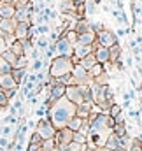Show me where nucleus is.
<instances>
[{"label":"nucleus","mask_w":142,"mask_h":151,"mask_svg":"<svg viewBox=\"0 0 142 151\" xmlns=\"http://www.w3.org/2000/svg\"><path fill=\"white\" fill-rule=\"evenodd\" d=\"M75 114V106L72 104L70 100H67L65 97H62L60 100H56L51 107H49V121L53 123V127L58 130V128H63L67 127L69 119Z\"/></svg>","instance_id":"nucleus-1"},{"label":"nucleus","mask_w":142,"mask_h":151,"mask_svg":"<svg viewBox=\"0 0 142 151\" xmlns=\"http://www.w3.org/2000/svg\"><path fill=\"white\" fill-rule=\"evenodd\" d=\"M72 62L69 56H55L51 62H49V67H47V74L51 77H60V76H65L72 72Z\"/></svg>","instance_id":"nucleus-2"},{"label":"nucleus","mask_w":142,"mask_h":151,"mask_svg":"<svg viewBox=\"0 0 142 151\" xmlns=\"http://www.w3.org/2000/svg\"><path fill=\"white\" fill-rule=\"evenodd\" d=\"M35 132L40 135L42 141H46V139H53V137H55L56 128L53 127V123H51L47 118H40L35 125Z\"/></svg>","instance_id":"nucleus-3"},{"label":"nucleus","mask_w":142,"mask_h":151,"mask_svg":"<svg viewBox=\"0 0 142 151\" xmlns=\"http://www.w3.org/2000/svg\"><path fill=\"white\" fill-rule=\"evenodd\" d=\"M97 42H98L100 46H104V47H110V46L118 44V42H119V39H118V35H116L112 30L104 28L100 34H97Z\"/></svg>","instance_id":"nucleus-4"},{"label":"nucleus","mask_w":142,"mask_h":151,"mask_svg":"<svg viewBox=\"0 0 142 151\" xmlns=\"http://www.w3.org/2000/svg\"><path fill=\"white\" fill-rule=\"evenodd\" d=\"M65 99L70 100L74 106H79L84 102L82 99V93L79 90V84H70V86H65Z\"/></svg>","instance_id":"nucleus-5"},{"label":"nucleus","mask_w":142,"mask_h":151,"mask_svg":"<svg viewBox=\"0 0 142 151\" xmlns=\"http://www.w3.org/2000/svg\"><path fill=\"white\" fill-rule=\"evenodd\" d=\"M72 77H74L75 84H90V83H91V77L88 74V70L82 69L79 63L72 67Z\"/></svg>","instance_id":"nucleus-6"},{"label":"nucleus","mask_w":142,"mask_h":151,"mask_svg":"<svg viewBox=\"0 0 142 151\" xmlns=\"http://www.w3.org/2000/svg\"><path fill=\"white\" fill-rule=\"evenodd\" d=\"M72 46L70 42L65 37H60L55 40V51H56V56H70L72 55Z\"/></svg>","instance_id":"nucleus-7"},{"label":"nucleus","mask_w":142,"mask_h":151,"mask_svg":"<svg viewBox=\"0 0 142 151\" xmlns=\"http://www.w3.org/2000/svg\"><path fill=\"white\" fill-rule=\"evenodd\" d=\"M104 148H107V150H110V151H126L125 146H123V142H121V139H119L116 134H112V132L105 137Z\"/></svg>","instance_id":"nucleus-8"},{"label":"nucleus","mask_w":142,"mask_h":151,"mask_svg":"<svg viewBox=\"0 0 142 151\" xmlns=\"http://www.w3.org/2000/svg\"><path fill=\"white\" fill-rule=\"evenodd\" d=\"M46 91H47V97L51 99V102L55 104L56 100H60L62 97H65V86L63 84H53V86H47L46 88Z\"/></svg>","instance_id":"nucleus-9"},{"label":"nucleus","mask_w":142,"mask_h":151,"mask_svg":"<svg viewBox=\"0 0 142 151\" xmlns=\"http://www.w3.org/2000/svg\"><path fill=\"white\" fill-rule=\"evenodd\" d=\"M72 132L70 128H67V127H63V128H58L56 130V134H55V142H56V146H60V144H69L72 141Z\"/></svg>","instance_id":"nucleus-10"},{"label":"nucleus","mask_w":142,"mask_h":151,"mask_svg":"<svg viewBox=\"0 0 142 151\" xmlns=\"http://www.w3.org/2000/svg\"><path fill=\"white\" fill-rule=\"evenodd\" d=\"M30 27H32V23L30 21H21V23H16V27H14V37L18 39V40H21V39H28V30H30Z\"/></svg>","instance_id":"nucleus-11"},{"label":"nucleus","mask_w":142,"mask_h":151,"mask_svg":"<svg viewBox=\"0 0 142 151\" xmlns=\"http://www.w3.org/2000/svg\"><path fill=\"white\" fill-rule=\"evenodd\" d=\"M93 53V46H84V44H74V47H72V55L75 56V58H84V56H88V55H91Z\"/></svg>","instance_id":"nucleus-12"},{"label":"nucleus","mask_w":142,"mask_h":151,"mask_svg":"<svg viewBox=\"0 0 142 151\" xmlns=\"http://www.w3.org/2000/svg\"><path fill=\"white\" fill-rule=\"evenodd\" d=\"M97 40V34H93L91 30H86L82 34H77V42L75 44H84V46H91Z\"/></svg>","instance_id":"nucleus-13"},{"label":"nucleus","mask_w":142,"mask_h":151,"mask_svg":"<svg viewBox=\"0 0 142 151\" xmlns=\"http://www.w3.org/2000/svg\"><path fill=\"white\" fill-rule=\"evenodd\" d=\"M121 42H118V44H114V46H110L109 47V63L110 65H116L118 62H119V58H121Z\"/></svg>","instance_id":"nucleus-14"},{"label":"nucleus","mask_w":142,"mask_h":151,"mask_svg":"<svg viewBox=\"0 0 142 151\" xmlns=\"http://www.w3.org/2000/svg\"><path fill=\"white\" fill-rule=\"evenodd\" d=\"M11 88H19L16 84V81L12 79L11 74H0V90L5 91V90H11Z\"/></svg>","instance_id":"nucleus-15"},{"label":"nucleus","mask_w":142,"mask_h":151,"mask_svg":"<svg viewBox=\"0 0 142 151\" xmlns=\"http://www.w3.org/2000/svg\"><path fill=\"white\" fill-rule=\"evenodd\" d=\"M14 11H16V5L0 2V18L2 19H12L14 18Z\"/></svg>","instance_id":"nucleus-16"},{"label":"nucleus","mask_w":142,"mask_h":151,"mask_svg":"<svg viewBox=\"0 0 142 151\" xmlns=\"http://www.w3.org/2000/svg\"><path fill=\"white\" fill-rule=\"evenodd\" d=\"M93 55H95V58H97V63H102V65L109 63V47L98 46V47L93 51Z\"/></svg>","instance_id":"nucleus-17"},{"label":"nucleus","mask_w":142,"mask_h":151,"mask_svg":"<svg viewBox=\"0 0 142 151\" xmlns=\"http://www.w3.org/2000/svg\"><path fill=\"white\" fill-rule=\"evenodd\" d=\"M90 111H91V104H90V102H82V104L75 106V116H79V118H82V119H88Z\"/></svg>","instance_id":"nucleus-18"},{"label":"nucleus","mask_w":142,"mask_h":151,"mask_svg":"<svg viewBox=\"0 0 142 151\" xmlns=\"http://www.w3.org/2000/svg\"><path fill=\"white\" fill-rule=\"evenodd\" d=\"M49 42H51V40H49L47 35H37V37L34 39V46H35L37 49H40L42 53L46 51V47L49 46Z\"/></svg>","instance_id":"nucleus-19"},{"label":"nucleus","mask_w":142,"mask_h":151,"mask_svg":"<svg viewBox=\"0 0 142 151\" xmlns=\"http://www.w3.org/2000/svg\"><path fill=\"white\" fill-rule=\"evenodd\" d=\"M95 63H97V58H95V55H93V53L79 60V65H81L82 69H86V70H90V69H91V67H93Z\"/></svg>","instance_id":"nucleus-20"},{"label":"nucleus","mask_w":142,"mask_h":151,"mask_svg":"<svg viewBox=\"0 0 142 151\" xmlns=\"http://www.w3.org/2000/svg\"><path fill=\"white\" fill-rule=\"evenodd\" d=\"M82 121H84L82 118H79V116L74 114L70 119H69V123H67V128H70L72 132H79V128L82 127Z\"/></svg>","instance_id":"nucleus-21"},{"label":"nucleus","mask_w":142,"mask_h":151,"mask_svg":"<svg viewBox=\"0 0 142 151\" xmlns=\"http://www.w3.org/2000/svg\"><path fill=\"white\" fill-rule=\"evenodd\" d=\"M14 27H16V21L14 19H2L0 21V30L4 34H12L14 32Z\"/></svg>","instance_id":"nucleus-22"},{"label":"nucleus","mask_w":142,"mask_h":151,"mask_svg":"<svg viewBox=\"0 0 142 151\" xmlns=\"http://www.w3.org/2000/svg\"><path fill=\"white\" fill-rule=\"evenodd\" d=\"M9 51H12L16 56H25V49H23V44H21V40H14L11 46H9Z\"/></svg>","instance_id":"nucleus-23"},{"label":"nucleus","mask_w":142,"mask_h":151,"mask_svg":"<svg viewBox=\"0 0 142 151\" xmlns=\"http://www.w3.org/2000/svg\"><path fill=\"white\" fill-rule=\"evenodd\" d=\"M110 132H112V134H116L119 139H121V137L130 135V132H128V128H126V123H123V125H114V128H112Z\"/></svg>","instance_id":"nucleus-24"},{"label":"nucleus","mask_w":142,"mask_h":151,"mask_svg":"<svg viewBox=\"0 0 142 151\" xmlns=\"http://www.w3.org/2000/svg\"><path fill=\"white\" fill-rule=\"evenodd\" d=\"M88 28H90L93 34H100V32L105 28V25H104L102 21H93V19H88Z\"/></svg>","instance_id":"nucleus-25"},{"label":"nucleus","mask_w":142,"mask_h":151,"mask_svg":"<svg viewBox=\"0 0 142 151\" xmlns=\"http://www.w3.org/2000/svg\"><path fill=\"white\" fill-rule=\"evenodd\" d=\"M109 81H110V77H109V74H107V70L91 79V83H95V84H98V86H105V84H109Z\"/></svg>","instance_id":"nucleus-26"},{"label":"nucleus","mask_w":142,"mask_h":151,"mask_svg":"<svg viewBox=\"0 0 142 151\" xmlns=\"http://www.w3.org/2000/svg\"><path fill=\"white\" fill-rule=\"evenodd\" d=\"M95 12H97V4H93L91 0H84V14H86V18L93 16Z\"/></svg>","instance_id":"nucleus-27"},{"label":"nucleus","mask_w":142,"mask_h":151,"mask_svg":"<svg viewBox=\"0 0 142 151\" xmlns=\"http://www.w3.org/2000/svg\"><path fill=\"white\" fill-rule=\"evenodd\" d=\"M102 72H105V69H104V65H102V63H95V65L88 70V74H90L91 79H93V77H97V76H100Z\"/></svg>","instance_id":"nucleus-28"},{"label":"nucleus","mask_w":142,"mask_h":151,"mask_svg":"<svg viewBox=\"0 0 142 151\" xmlns=\"http://www.w3.org/2000/svg\"><path fill=\"white\" fill-rule=\"evenodd\" d=\"M11 70H12V65L0 55V74H11Z\"/></svg>","instance_id":"nucleus-29"},{"label":"nucleus","mask_w":142,"mask_h":151,"mask_svg":"<svg viewBox=\"0 0 142 151\" xmlns=\"http://www.w3.org/2000/svg\"><path fill=\"white\" fill-rule=\"evenodd\" d=\"M121 113H123V109H121V106H119V104H116V102H114V104L109 107V111H107V114H109L110 118H116L118 114H121Z\"/></svg>","instance_id":"nucleus-30"},{"label":"nucleus","mask_w":142,"mask_h":151,"mask_svg":"<svg viewBox=\"0 0 142 151\" xmlns=\"http://www.w3.org/2000/svg\"><path fill=\"white\" fill-rule=\"evenodd\" d=\"M126 151H142V141H139L137 137H133L130 146L126 148Z\"/></svg>","instance_id":"nucleus-31"},{"label":"nucleus","mask_w":142,"mask_h":151,"mask_svg":"<svg viewBox=\"0 0 142 151\" xmlns=\"http://www.w3.org/2000/svg\"><path fill=\"white\" fill-rule=\"evenodd\" d=\"M67 148H69V151H84L88 146H86V144H79V142H75V141H70V142L67 144Z\"/></svg>","instance_id":"nucleus-32"},{"label":"nucleus","mask_w":142,"mask_h":151,"mask_svg":"<svg viewBox=\"0 0 142 151\" xmlns=\"http://www.w3.org/2000/svg\"><path fill=\"white\" fill-rule=\"evenodd\" d=\"M72 141H75V142H79V144H86L88 135H84V134H81V132H74V134H72Z\"/></svg>","instance_id":"nucleus-33"},{"label":"nucleus","mask_w":142,"mask_h":151,"mask_svg":"<svg viewBox=\"0 0 142 151\" xmlns=\"http://www.w3.org/2000/svg\"><path fill=\"white\" fill-rule=\"evenodd\" d=\"M30 67H32V72H39V70H42V69H44V60H42V58L34 60V62L30 63Z\"/></svg>","instance_id":"nucleus-34"},{"label":"nucleus","mask_w":142,"mask_h":151,"mask_svg":"<svg viewBox=\"0 0 142 151\" xmlns=\"http://www.w3.org/2000/svg\"><path fill=\"white\" fill-rule=\"evenodd\" d=\"M2 56H4V58H5V60L11 63V65H14V62L18 60V56H16L12 51H9V49H7V51H4V53H2Z\"/></svg>","instance_id":"nucleus-35"},{"label":"nucleus","mask_w":142,"mask_h":151,"mask_svg":"<svg viewBox=\"0 0 142 151\" xmlns=\"http://www.w3.org/2000/svg\"><path fill=\"white\" fill-rule=\"evenodd\" d=\"M63 37L67 39V40H69V42H70L72 46H74V44H75V42H77V34H75V30H67V32H65V35H63Z\"/></svg>","instance_id":"nucleus-36"},{"label":"nucleus","mask_w":142,"mask_h":151,"mask_svg":"<svg viewBox=\"0 0 142 151\" xmlns=\"http://www.w3.org/2000/svg\"><path fill=\"white\" fill-rule=\"evenodd\" d=\"M21 44H23L25 55H27V53H30V51H32V47H34V40H32V39H21Z\"/></svg>","instance_id":"nucleus-37"},{"label":"nucleus","mask_w":142,"mask_h":151,"mask_svg":"<svg viewBox=\"0 0 142 151\" xmlns=\"http://www.w3.org/2000/svg\"><path fill=\"white\" fill-rule=\"evenodd\" d=\"M40 148H42V150H53V148H56V142H55V137H53V139H46V141H42V144H40Z\"/></svg>","instance_id":"nucleus-38"},{"label":"nucleus","mask_w":142,"mask_h":151,"mask_svg":"<svg viewBox=\"0 0 142 151\" xmlns=\"http://www.w3.org/2000/svg\"><path fill=\"white\" fill-rule=\"evenodd\" d=\"M11 106V100L5 97V93L0 90V109H5V107H9Z\"/></svg>","instance_id":"nucleus-39"},{"label":"nucleus","mask_w":142,"mask_h":151,"mask_svg":"<svg viewBox=\"0 0 142 151\" xmlns=\"http://www.w3.org/2000/svg\"><path fill=\"white\" fill-rule=\"evenodd\" d=\"M37 27V34L39 35H47L49 32H51V28L47 27V25H35Z\"/></svg>","instance_id":"nucleus-40"},{"label":"nucleus","mask_w":142,"mask_h":151,"mask_svg":"<svg viewBox=\"0 0 142 151\" xmlns=\"http://www.w3.org/2000/svg\"><path fill=\"white\" fill-rule=\"evenodd\" d=\"M18 90H19V88H11V90H5L4 93H5V97H7L9 100H12V99L18 95Z\"/></svg>","instance_id":"nucleus-41"},{"label":"nucleus","mask_w":142,"mask_h":151,"mask_svg":"<svg viewBox=\"0 0 142 151\" xmlns=\"http://www.w3.org/2000/svg\"><path fill=\"white\" fill-rule=\"evenodd\" d=\"M28 142H34V144H42V139H40V135L37 134V132H32V135H30V141Z\"/></svg>","instance_id":"nucleus-42"},{"label":"nucleus","mask_w":142,"mask_h":151,"mask_svg":"<svg viewBox=\"0 0 142 151\" xmlns=\"http://www.w3.org/2000/svg\"><path fill=\"white\" fill-rule=\"evenodd\" d=\"M79 132H81V134H84V135H88V134H90V121H88V119H84V121H82V127L79 128Z\"/></svg>","instance_id":"nucleus-43"},{"label":"nucleus","mask_w":142,"mask_h":151,"mask_svg":"<svg viewBox=\"0 0 142 151\" xmlns=\"http://www.w3.org/2000/svg\"><path fill=\"white\" fill-rule=\"evenodd\" d=\"M9 47H7V44H5V39H4V35H0V55L4 53V51H7Z\"/></svg>","instance_id":"nucleus-44"},{"label":"nucleus","mask_w":142,"mask_h":151,"mask_svg":"<svg viewBox=\"0 0 142 151\" xmlns=\"http://www.w3.org/2000/svg\"><path fill=\"white\" fill-rule=\"evenodd\" d=\"M11 132H12V128H11L9 125L2 127V135H4V137H9V135H11Z\"/></svg>","instance_id":"nucleus-45"},{"label":"nucleus","mask_w":142,"mask_h":151,"mask_svg":"<svg viewBox=\"0 0 142 151\" xmlns=\"http://www.w3.org/2000/svg\"><path fill=\"white\" fill-rule=\"evenodd\" d=\"M46 111H47V109H44V107L40 106V107H37L35 114H37V116H39V118H44V116H46Z\"/></svg>","instance_id":"nucleus-46"},{"label":"nucleus","mask_w":142,"mask_h":151,"mask_svg":"<svg viewBox=\"0 0 142 151\" xmlns=\"http://www.w3.org/2000/svg\"><path fill=\"white\" fill-rule=\"evenodd\" d=\"M121 109H132V100H125L123 104H119Z\"/></svg>","instance_id":"nucleus-47"},{"label":"nucleus","mask_w":142,"mask_h":151,"mask_svg":"<svg viewBox=\"0 0 142 151\" xmlns=\"http://www.w3.org/2000/svg\"><path fill=\"white\" fill-rule=\"evenodd\" d=\"M40 148L39 144H34V142H28V148H27V151H37Z\"/></svg>","instance_id":"nucleus-48"},{"label":"nucleus","mask_w":142,"mask_h":151,"mask_svg":"<svg viewBox=\"0 0 142 151\" xmlns=\"http://www.w3.org/2000/svg\"><path fill=\"white\" fill-rule=\"evenodd\" d=\"M9 116H18V109L14 106H9Z\"/></svg>","instance_id":"nucleus-49"},{"label":"nucleus","mask_w":142,"mask_h":151,"mask_svg":"<svg viewBox=\"0 0 142 151\" xmlns=\"http://www.w3.org/2000/svg\"><path fill=\"white\" fill-rule=\"evenodd\" d=\"M126 67H133V55H128V58H126Z\"/></svg>","instance_id":"nucleus-50"},{"label":"nucleus","mask_w":142,"mask_h":151,"mask_svg":"<svg viewBox=\"0 0 142 151\" xmlns=\"http://www.w3.org/2000/svg\"><path fill=\"white\" fill-rule=\"evenodd\" d=\"M28 2H30V0H16V4H14V5H27Z\"/></svg>","instance_id":"nucleus-51"},{"label":"nucleus","mask_w":142,"mask_h":151,"mask_svg":"<svg viewBox=\"0 0 142 151\" xmlns=\"http://www.w3.org/2000/svg\"><path fill=\"white\" fill-rule=\"evenodd\" d=\"M0 2H4V4H12V5L16 4V0H0Z\"/></svg>","instance_id":"nucleus-52"},{"label":"nucleus","mask_w":142,"mask_h":151,"mask_svg":"<svg viewBox=\"0 0 142 151\" xmlns=\"http://www.w3.org/2000/svg\"><path fill=\"white\" fill-rule=\"evenodd\" d=\"M84 151H98V150H97V148H86Z\"/></svg>","instance_id":"nucleus-53"},{"label":"nucleus","mask_w":142,"mask_h":151,"mask_svg":"<svg viewBox=\"0 0 142 151\" xmlns=\"http://www.w3.org/2000/svg\"><path fill=\"white\" fill-rule=\"evenodd\" d=\"M32 2H34V4H39V2H44V0H32Z\"/></svg>","instance_id":"nucleus-54"},{"label":"nucleus","mask_w":142,"mask_h":151,"mask_svg":"<svg viewBox=\"0 0 142 151\" xmlns=\"http://www.w3.org/2000/svg\"><path fill=\"white\" fill-rule=\"evenodd\" d=\"M37 151H42V148H39V150H37Z\"/></svg>","instance_id":"nucleus-55"},{"label":"nucleus","mask_w":142,"mask_h":151,"mask_svg":"<svg viewBox=\"0 0 142 151\" xmlns=\"http://www.w3.org/2000/svg\"><path fill=\"white\" fill-rule=\"evenodd\" d=\"M4 151H12V150H4Z\"/></svg>","instance_id":"nucleus-56"},{"label":"nucleus","mask_w":142,"mask_h":151,"mask_svg":"<svg viewBox=\"0 0 142 151\" xmlns=\"http://www.w3.org/2000/svg\"><path fill=\"white\" fill-rule=\"evenodd\" d=\"M139 62H142V58H141V60H139Z\"/></svg>","instance_id":"nucleus-57"},{"label":"nucleus","mask_w":142,"mask_h":151,"mask_svg":"<svg viewBox=\"0 0 142 151\" xmlns=\"http://www.w3.org/2000/svg\"><path fill=\"white\" fill-rule=\"evenodd\" d=\"M0 21H2V18H0Z\"/></svg>","instance_id":"nucleus-58"}]
</instances>
